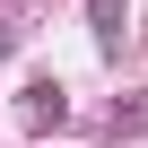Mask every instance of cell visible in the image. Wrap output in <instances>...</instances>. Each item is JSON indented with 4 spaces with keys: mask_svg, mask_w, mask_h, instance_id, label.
Listing matches in <instances>:
<instances>
[{
    "mask_svg": "<svg viewBox=\"0 0 148 148\" xmlns=\"http://www.w3.org/2000/svg\"><path fill=\"white\" fill-rule=\"evenodd\" d=\"M18 113H26V131H61V122H70V96H61V79H35Z\"/></svg>",
    "mask_w": 148,
    "mask_h": 148,
    "instance_id": "1",
    "label": "cell"
},
{
    "mask_svg": "<svg viewBox=\"0 0 148 148\" xmlns=\"http://www.w3.org/2000/svg\"><path fill=\"white\" fill-rule=\"evenodd\" d=\"M87 26L105 52H122V26H131V0H87Z\"/></svg>",
    "mask_w": 148,
    "mask_h": 148,
    "instance_id": "2",
    "label": "cell"
},
{
    "mask_svg": "<svg viewBox=\"0 0 148 148\" xmlns=\"http://www.w3.org/2000/svg\"><path fill=\"white\" fill-rule=\"evenodd\" d=\"M9 44H18V35H9V26H0V61H9Z\"/></svg>",
    "mask_w": 148,
    "mask_h": 148,
    "instance_id": "3",
    "label": "cell"
}]
</instances>
